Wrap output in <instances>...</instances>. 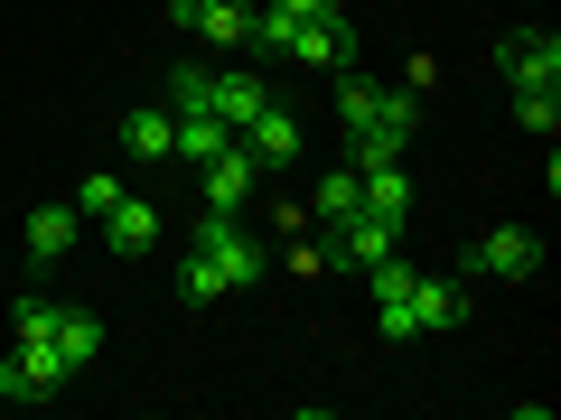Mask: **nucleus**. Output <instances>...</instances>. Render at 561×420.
Instances as JSON below:
<instances>
[{"instance_id": "13", "label": "nucleus", "mask_w": 561, "mask_h": 420, "mask_svg": "<svg viewBox=\"0 0 561 420\" xmlns=\"http://www.w3.org/2000/svg\"><path fill=\"white\" fill-rule=\"evenodd\" d=\"M122 150H131V160H179V113H169V103L122 113Z\"/></svg>"}, {"instance_id": "27", "label": "nucleus", "mask_w": 561, "mask_h": 420, "mask_svg": "<svg viewBox=\"0 0 561 420\" xmlns=\"http://www.w3.org/2000/svg\"><path fill=\"white\" fill-rule=\"evenodd\" d=\"M187 10H197V0H169V28H187Z\"/></svg>"}, {"instance_id": "15", "label": "nucleus", "mask_w": 561, "mask_h": 420, "mask_svg": "<svg viewBox=\"0 0 561 420\" xmlns=\"http://www.w3.org/2000/svg\"><path fill=\"white\" fill-rule=\"evenodd\" d=\"M243 28H253V0H197V10H187V38L243 47Z\"/></svg>"}, {"instance_id": "4", "label": "nucleus", "mask_w": 561, "mask_h": 420, "mask_svg": "<svg viewBox=\"0 0 561 420\" xmlns=\"http://www.w3.org/2000/svg\"><path fill=\"white\" fill-rule=\"evenodd\" d=\"M197 253L216 261L225 290H253V280H262V243L243 234V215H206V224H197Z\"/></svg>"}, {"instance_id": "2", "label": "nucleus", "mask_w": 561, "mask_h": 420, "mask_svg": "<svg viewBox=\"0 0 561 420\" xmlns=\"http://www.w3.org/2000/svg\"><path fill=\"white\" fill-rule=\"evenodd\" d=\"M534 271H542V234L534 224H486V234L468 243L459 280H534Z\"/></svg>"}, {"instance_id": "19", "label": "nucleus", "mask_w": 561, "mask_h": 420, "mask_svg": "<svg viewBox=\"0 0 561 420\" xmlns=\"http://www.w3.org/2000/svg\"><path fill=\"white\" fill-rule=\"evenodd\" d=\"M346 215H365V187H356V168H328L319 178V224H346Z\"/></svg>"}, {"instance_id": "14", "label": "nucleus", "mask_w": 561, "mask_h": 420, "mask_svg": "<svg viewBox=\"0 0 561 420\" xmlns=\"http://www.w3.org/2000/svg\"><path fill=\"white\" fill-rule=\"evenodd\" d=\"M356 187H365V215H393V224H412V168H402V160L356 168Z\"/></svg>"}, {"instance_id": "21", "label": "nucleus", "mask_w": 561, "mask_h": 420, "mask_svg": "<svg viewBox=\"0 0 561 420\" xmlns=\"http://www.w3.org/2000/svg\"><path fill=\"white\" fill-rule=\"evenodd\" d=\"M243 47H253V57H290V20H280L272 0H253V28H243Z\"/></svg>"}, {"instance_id": "1", "label": "nucleus", "mask_w": 561, "mask_h": 420, "mask_svg": "<svg viewBox=\"0 0 561 420\" xmlns=\"http://www.w3.org/2000/svg\"><path fill=\"white\" fill-rule=\"evenodd\" d=\"M337 121H346V140H393L402 150V140L421 131V94H393V84L337 66Z\"/></svg>"}, {"instance_id": "5", "label": "nucleus", "mask_w": 561, "mask_h": 420, "mask_svg": "<svg viewBox=\"0 0 561 420\" xmlns=\"http://www.w3.org/2000/svg\"><path fill=\"white\" fill-rule=\"evenodd\" d=\"M496 75L505 84H561V38L552 28H505L496 38Z\"/></svg>"}, {"instance_id": "18", "label": "nucleus", "mask_w": 561, "mask_h": 420, "mask_svg": "<svg viewBox=\"0 0 561 420\" xmlns=\"http://www.w3.org/2000/svg\"><path fill=\"white\" fill-rule=\"evenodd\" d=\"M225 140H234V131H225L216 113H179V160H197V168H206V160L225 150Z\"/></svg>"}, {"instance_id": "26", "label": "nucleus", "mask_w": 561, "mask_h": 420, "mask_svg": "<svg viewBox=\"0 0 561 420\" xmlns=\"http://www.w3.org/2000/svg\"><path fill=\"white\" fill-rule=\"evenodd\" d=\"M280 20H328V10H346V0H272Z\"/></svg>"}, {"instance_id": "6", "label": "nucleus", "mask_w": 561, "mask_h": 420, "mask_svg": "<svg viewBox=\"0 0 561 420\" xmlns=\"http://www.w3.org/2000/svg\"><path fill=\"white\" fill-rule=\"evenodd\" d=\"M253 187H262V160L243 150V140H225L216 160H206V215H243Z\"/></svg>"}, {"instance_id": "16", "label": "nucleus", "mask_w": 561, "mask_h": 420, "mask_svg": "<svg viewBox=\"0 0 561 420\" xmlns=\"http://www.w3.org/2000/svg\"><path fill=\"white\" fill-rule=\"evenodd\" d=\"M76 234H84L76 206H38V215H28V253H38V261H66V253H76Z\"/></svg>"}, {"instance_id": "20", "label": "nucleus", "mask_w": 561, "mask_h": 420, "mask_svg": "<svg viewBox=\"0 0 561 420\" xmlns=\"http://www.w3.org/2000/svg\"><path fill=\"white\" fill-rule=\"evenodd\" d=\"M515 121L552 140V121H561V84H515Z\"/></svg>"}, {"instance_id": "24", "label": "nucleus", "mask_w": 561, "mask_h": 420, "mask_svg": "<svg viewBox=\"0 0 561 420\" xmlns=\"http://www.w3.org/2000/svg\"><path fill=\"white\" fill-rule=\"evenodd\" d=\"M113 206H122V178H113V168H94V178L76 187V215L94 224V215H113Z\"/></svg>"}, {"instance_id": "10", "label": "nucleus", "mask_w": 561, "mask_h": 420, "mask_svg": "<svg viewBox=\"0 0 561 420\" xmlns=\"http://www.w3.org/2000/svg\"><path fill=\"white\" fill-rule=\"evenodd\" d=\"M94 234L113 243L122 261H140V253H150V243H160V206H150V197H131V187H122V206H113V215H94Z\"/></svg>"}, {"instance_id": "11", "label": "nucleus", "mask_w": 561, "mask_h": 420, "mask_svg": "<svg viewBox=\"0 0 561 420\" xmlns=\"http://www.w3.org/2000/svg\"><path fill=\"white\" fill-rule=\"evenodd\" d=\"M262 103H272V84H262L253 66H225V75H206V113H216L225 131H243V121H253Z\"/></svg>"}, {"instance_id": "3", "label": "nucleus", "mask_w": 561, "mask_h": 420, "mask_svg": "<svg viewBox=\"0 0 561 420\" xmlns=\"http://www.w3.org/2000/svg\"><path fill=\"white\" fill-rule=\"evenodd\" d=\"M66 383H76V364L47 337H20V355L0 364V401H47V393H66Z\"/></svg>"}, {"instance_id": "22", "label": "nucleus", "mask_w": 561, "mask_h": 420, "mask_svg": "<svg viewBox=\"0 0 561 420\" xmlns=\"http://www.w3.org/2000/svg\"><path fill=\"white\" fill-rule=\"evenodd\" d=\"M179 300H197V308H206V300H225V280H216V261H206L197 243H187V261H179Z\"/></svg>"}, {"instance_id": "9", "label": "nucleus", "mask_w": 561, "mask_h": 420, "mask_svg": "<svg viewBox=\"0 0 561 420\" xmlns=\"http://www.w3.org/2000/svg\"><path fill=\"white\" fill-rule=\"evenodd\" d=\"M459 318H468V280L459 271H421L412 280V337H440Z\"/></svg>"}, {"instance_id": "8", "label": "nucleus", "mask_w": 561, "mask_h": 420, "mask_svg": "<svg viewBox=\"0 0 561 420\" xmlns=\"http://www.w3.org/2000/svg\"><path fill=\"white\" fill-rule=\"evenodd\" d=\"M290 57H300V66H328V75L356 66V20H346V10H328V20H290Z\"/></svg>"}, {"instance_id": "7", "label": "nucleus", "mask_w": 561, "mask_h": 420, "mask_svg": "<svg viewBox=\"0 0 561 420\" xmlns=\"http://www.w3.org/2000/svg\"><path fill=\"white\" fill-rule=\"evenodd\" d=\"M365 280H375V327L402 346V337H412V280H421V261L383 253V261H365Z\"/></svg>"}, {"instance_id": "12", "label": "nucleus", "mask_w": 561, "mask_h": 420, "mask_svg": "<svg viewBox=\"0 0 561 420\" xmlns=\"http://www.w3.org/2000/svg\"><path fill=\"white\" fill-rule=\"evenodd\" d=\"M234 140H243V150H253V160H262V168H290V160H300V121L280 113V103H262V113H253V121H243V131H234Z\"/></svg>"}, {"instance_id": "23", "label": "nucleus", "mask_w": 561, "mask_h": 420, "mask_svg": "<svg viewBox=\"0 0 561 420\" xmlns=\"http://www.w3.org/2000/svg\"><path fill=\"white\" fill-rule=\"evenodd\" d=\"M206 75H216V66H169V113H206Z\"/></svg>"}, {"instance_id": "25", "label": "nucleus", "mask_w": 561, "mask_h": 420, "mask_svg": "<svg viewBox=\"0 0 561 420\" xmlns=\"http://www.w3.org/2000/svg\"><path fill=\"white\" fill-rule=\"evenodd\" d=\"M290 271H300V280H319V271H337V253H328V234H319V243H290Z\"/></svg>"}, {"instance_id": "17", "label": "nucleus", "mask_w": 561, "mask_h": 420, "mask_svg": "<svg viewBox=\"0 0 561 420\" xmlns=\"http://www.w3.org/2000/svg\"><path fill=\"white\" fill-rule=\"evenodd\" d=\"M47 346H57V355H66V364L84 374V364L103 355V318H84V308H57V327H47Z\"/></svg>"}]
</instances>
